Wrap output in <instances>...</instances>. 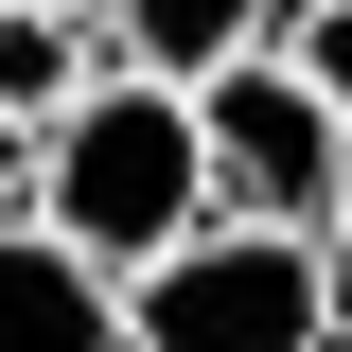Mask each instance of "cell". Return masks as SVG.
Returning <instances> with one entry per match:
<instances>
[{"label": "cell", "instance_id": "7a4b0ae2", "mask_svg": "<svg viewBox=\"0 0 352 352\" xmlns=\"http://www.w3.org/2000/svg\"><path fill=\"white\" fill-rule=\"evenodd\" d=\"M335 317H352V282H335L317 229H282V212H212V229H176V247L141 264L124 335H141V352H317Z\"/></svg>", "mask_w": 352, "mask_h": 352}, {"label": "cell", "instance_id": "9c48e42d", "mask_svg": "<svg viewBox=\"0 0 352 352\" xmlns=\"http://www.w3.org/2000/svg\"><path fill=\"white\" fill-rule=\"evenodd\" d=\"M335 282H352V194H335Z\"/></svg>", "mask_w": 352, "mask_h": 352}, {"label": "cell", "instance_id": "ba28073f", "mask_svg": "<svg viewBox=\"0 0 352 352\" xmlns=\"http://www.w3.org/2000/svg\"><path fill=\"white\" fill-rule=\"evenodd\" d=\"M0 212H36V124H0Z\"/></svg>", "mask_w": 352, "mask_h": 352}, {"label": "cell", "instance_id": "5b68a950", "mask_svg": "<svg viewBox=\"0 0 352 352\" xmlns=\"http://www.w3.org/2000/svg\"><path fill=\"white\" fill-rule=\"evenodd\" d=\"M106 71V0H0V124H53Z\"/></svg>", "mask_w": 352, "mask_h": 352}, {"label": "cell", "instance_id": "6da1fadb", "mask_svg": "<svg viewBox=\"0 0 352 352\" xmlns=\"http://www.w3.org/2000/svg\"><path fill=\"white\" fill-rule=\"evenodd\" d=\"M36 212L71 229L88 264H124V282L176 247V229H212V124H194V88L106 53V71L36 124Z\"/></svg>", "mask_w": 352, "mask_h": 352}, {"label": "cell", "instance_id": "3957f363", "mask_svg": "<svg viewBox=\"0 0 352 352\" xmlns=\"http://www.w3.org/2000/svg\"><path fill=\"white\" fill-rule=\"evenodd\" d=\"M194 124H212V212H282V229H317V212L352 194V106H335L282 36L229 53V71H194Z\"/></svg>", "mask_w": 352, "mask_h": 352}, {"label": "cell", "instance_id": "8992f818", "mask_svg": "<svg viewBox=\"0 0 352 352\" xmlns=\"http://www.w3.org/2000/svg\"><path fill=\"white\" fill-rule=\"evenodd\" d=\"M264 18H282V0H106V53H124V71H229V53H264Z\"/></svg>", "mask_w": 352, "mask_h": 352}, {"label": "cell", "instance_id": "52a82bcc", "mask_svg": "<svg viewBox=\"0 0 352 352\" xmlns=\"http://www.w3.org/2000/svg\"><path fill=\"white\" fill-rule=\"evenodd\" d=\"M264 36H282V53H300V71L352 106V0H300V18H264Z\"/></svg>", "mask_w": 352, "mask_h": 352}, {"label": "cell", "instance_id": "277c9868", "mask_svg": "<svg viewBox=\"0 0 352 352\" xmlns=\"http://www.w3.org/2000/svg\"><path fill=\"white\" fill-rule=\"evenodd\" d=\"M0 352H141L124 264H88L53 212H0Z\"/></svg>", "mask_w": 352, "mask_h": 352}]
</instances>
